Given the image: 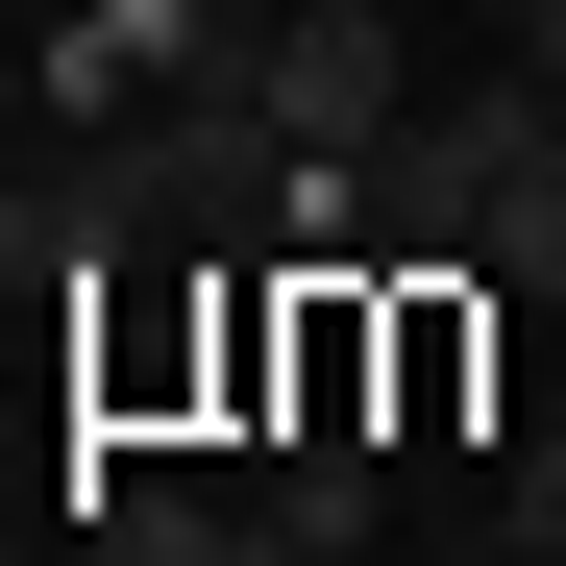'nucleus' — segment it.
<instances>
[{
    "label": "nucleus",
    "instance_id": "nucleus-7",
    "mask_svg": "<svg viewBox=\"0 0 566 566\" xmlns=\"http://www.w3.org/2000/svg\"><path fill=\"white\" fill-rule=\"evenodd\" d=\"M419 566H542V542H517V517H468V542H419Z\"/></svg>",
    "mask_w": 566,
    "mask_h": 566
},
{
    "label": "nucleus",
    "instance_id": "nucleus-2",
    "mask_svg": "<svg viewBox=\"0 0 566 566\" xmlns=\"http://www.w3.org/2000/svg\"><path fill=\"white\" fill-rule=\"evenodd\" d=\"M468 124V247H493V296H566V74H443Z\"/></svg>",
    "mask_w": 566,
    "mask_h": 566
},
{
    "label": "nucleus",
    "instance_id": "nucleus-4",
    "mask_svg": "<svg viewBox=\"0 0 566 566\" xmlns=\"http://www.w3.org/2000/svg\"><path fill=\"white\" fill-rule=\"evenodd\" d=\"M172 74H222V25L198 0H74V25L25 50V99H50V148H99V124H148Z\"/></svg>",
    "mask_w": 566,
    "mask_h": 566
},
{
    "label": "nucleus",
    "instance_id": "nucleus-8",
    "mask_svg": "<svg viewBox=\"0 0 566 566\" xmlns=\"http://www.w3.org/2000/svg\"><path fill=\"white\" fill-rule=\"evenodd\" d=\"M517 74H566V0H517Z\"/></svg>",
    "mask_w": 566,
    "mask_h": 566
},
{
    "label": "nucleus",
    "instance_id": "nucleus-6",
    "mask_svg": "<svg viewBox=\"0 0 566 566\" xmlns=\"http://www.w3.org/2000/svg\"><path fill=\"white\" fill-rule=\"evenodd\" d=\"M493 517H517V542H566V419H542V443L493 468Z\"/></svg>",
    "mask_w": 566,
    "mask_h": 566
},
{
    "label": "nucleus",
    "instance_id": "nucleus-5",
    "mask_svg": "<svg viewBox=\"0 0 566 566\" xmlns=\"http://www.w3.org/2000/svg\"><path fill=\"white\" fill-rule=\"evenodd\" d=\"M395 321V443H468V369H493V271H369Z\"/></svg>",
    "mask_w": 566,
    "mask_h": 566
},
{
    "label": "nucleus",
    "instance_id": "nucleus-10",
    "mask_svg": "<svg viewBox=\"0 0 566 566\" xmlns=\"http://www.w3.org/2000/svg\"><path fill=\"white\" fill-rule=\"evenodd\" d=\"M0 99H25V25H0Z\"/></svg>",
    "mask_w": 566,
    "mask_h": 566
},
{
    "label": "nucleus",
    "instance_id": "nucleus-9",
    "mask_svg": "<svg viewBox=\"0 0 566 566\" xmlns=\"http://www.w3.org/2000/svg\"><path fill=\"white\" fill-rule=\"evenodd\" d=\"M198 25H222V50H247V25H271V0H198Z\"/></svg>",
    "mask_w": 566,
    "mask_h": 566
},
{
    "label": "nucleus",
    "instance_id": "nucleus-3",
    "mask_svg": "<svg viewBox=\"0 0 566 566\" xmlns=\"http://www.w3.org/2000/svg\"><path fill=\"white\" fill-rule=\"evenodd\" d=\"M74 542L99 566H296L271 493H198V468H148V443H74Z\"/></svg>",
    "mask_w": 566,
    "mask_h": 566
},
{
    "label": "nucleus",
    "instance_id": "nucleus-1",
    "mask_svg": "<svg viewBox=\"0 0 566 566\" xmlns=\"http://www.w3.org/2000/svg\"><path fill=\"white\" fill-rule=\"evenodd\" d=\"M247 99L296 148H395L419 124V0H271V25H247Z\"/></svg>",
    "mask_w": 566,
    "mask_h": 566
},
{
    "label": "nucleus",
    "instance_id": "nucleus-11",
    "mask_svg": "<svg viewBox=\"0 0 566 566\" xmlns=\"http://www.w3.org/2000/svg\"><path fill=\"white\" fill-rule=\"evenodd\" d=\"M542 566H566V542H542Z\"/></svg>",
    "mask_w": 566,
    "mask_h": 566
}]
</instances>
